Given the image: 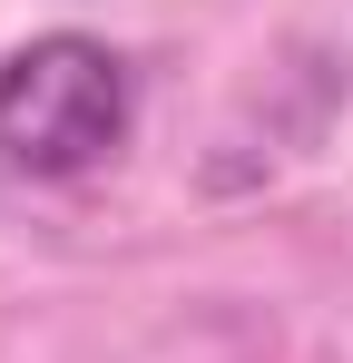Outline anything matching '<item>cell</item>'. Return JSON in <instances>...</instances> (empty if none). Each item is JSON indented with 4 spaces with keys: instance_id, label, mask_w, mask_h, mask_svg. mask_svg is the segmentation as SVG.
Masks as SVG:
<instances>
[{
    "instance_id": "cell-1",
    "label": "cell",
    "mask_w": 353,
    "mask_h": 363,
    "mask_svg": "<svg viewBox=\"0 0 353 363\" xmlns=\"http://www.w3.org/2000/svg\"><path fill=\"white\" fill-rule=\"evenodd\" d=\"M138 128V69L89 30H40L0 60V177L79 186Z\"/></svg>"
}]
</instances>
